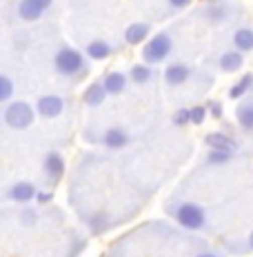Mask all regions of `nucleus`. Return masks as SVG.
<instances>
[{
	"label": "nucleus",
	"mask_w": 253,
	"mask_h": 257,
	"mask_svg": "<svg viewBox=\"0 0 253 257\" xmlns=\"http://www.w3.org/2000/svg\"><path fill=\"white\" fill-rule=\"evenodd\" d=\"M56 69L60 73H67V76H71V73H78L80 69H82V56H80L78 51H73V49L58 51V56H56Z\"/></svg>",
	"instance_id": "2"
},
{
	"label": "nucleus",
	"mask_w": 253,
	"mask_h": 257,
	"mask_svg": "<svg viewBox=\"0 0 253 257\" xmlns=\"http://www.w3.org/2000/svg\"><path fill=\"white\" fill-rule=\"evenodd\" d=\"M5 122L12 128H27L34 122V109L27 102H12L5 111Z\"/></svg>",
	"instance_id": "1"
},
{
	"label": "nucleus",
	"mask_w": 253,
	"mask_h": 257,
	"mask_svg": "<svg viewBox=\"0 0 253 257\" xmlns=\"http://www.w3.org/2000/svg\"><path fill=\"white\" fill-rule=\"evenodd\" d=\"M171 51V40H169V36H164V34H160V36H155V38L149 42L147 47H144V60H149V62H160L162 58H166V53Z\"/></svg>",
	"instance_id": "3"
},
{
	"label": "nucleus",
	"mask_w": 253,
	"mask_h": 257,
	"mask_svg": "<svg viewBox=\"0 0 253 257\" xmlns=\"http://www.w3.org/2000/svg\"><path fill=\"white\" fill-rule=\"evenodd\" d=\"M251 82H253V78L251 76H244V78H242V82H238L233 89H231V98H240V95H244L246 89L251 87Z\"/></svg>",
	"instance_id": "20"
},
{
	"label": "nucleus",
	"mask_w": 253,
	"mask_h": 257,
	"mask_svg": "<svg viewBox=\"0 0 253 257\" xmlns=\"http://www.w3.org/2000/svg\"><path fill=\"white\" fill-rule=\"evenodd\" d=\"M229 151H213L211 155H209V162H213V164H224L229 160Z\"/></svg>",
	"instance_id": "23"
},
{
	"label": "nucleus",
	"mask_w": 253,
	"mask_h": 257,
	"mask_svg": "<svg viewBox=\"0 0 253 257\" xmlns=\"http://www.w3.org/2000/svg\"><path fill=\"white\" fill-rule=\"evenodd\" d=\"M171 5L174 7H185V5H189V0H171Z\"/></svg>",
	"instance_id": "26"
},
{
	"label": "nucleus",
	"mask_w": 253,
	"mask_h": 257,
	"mask_svg": "<svg viewBox=\"0 0 253 257\" xmlns=\"http://www.w3.org/2000/svg\"><path fill=\"white\" fill-rule=\"evenodd\" d=\"M238 120L244 128H253V106H242L238 111Z\"/></svg>",
	"instance_id": "19"
},
{
	"label": "nucleus",
	"mask_w": 253,
	"mask_h": 257,
	"mask_svg": "<svg viewBox=\"0 0 253 257\" xmlns=\"http://www.w3.org/2000/svg\"><path fill=\"white\" fill-rule=\"evenodd\" d=\"M105 95H107V91H105L102 84H91V87L85 91V102L96 106V104H100L102 100H105Z\"/></svg>",
	"instance_id": "14"
},
{
	"label": "nucleus",
	"mask_w": 253,
	"mask_h": 257,
	"mask_svg": "<svg viewBox=\"0 0 253 257\" xmlns=\"http://www.w3.org/2000/svg\"><path fill=\"white\" fill-rule=\"evenodd\" d=\"M62 109H64V102L58 95H45V98L38 100V111H40V115H45V117L60 115Z\"/></svg>",
	"instance_id": "6"
},
{
	"label": "nucleus",
	"mask_w": 253,
	"mask_h": 257,
	"mask_svg": "<svg viewBox=\"0 0 253 257\" xmlns=\"http://www.w3.org/2000/svg\"><path fill=\"white\" fill-rule=\"evenodd\" d=\"M207 144L209 147H213L215 151H233L235 149V142L231 140L229 136H222V133H209L207 136Z\"/></svg>",
	"instance_id": "8"
},
{
	"label": "nucleus",
	"mask_w": 253,
	"mask_h": 257,
	"mask_svg": "<svg viewBox=\"0 0 253 257\" xmlns=\"http://www.w3.org/2000/svg\"><path fill=\"white\" fill-rule=\"evenodd\" d=\"M51 200V193H38V202L40 204H47Z\"/></svg>",
	"instance_id": "25"
},
{
	"label": "nucleus",
	"mask_w": 253,
	"mask_h": 257,
	"mask_svg": "<svg viewBox=\"0 0 253 257\" xmlns=\"http://www.w3.org/2000/svg\"><path fill=\"white\" fill-rule=\"evenodd\" d=\"M127 133L122 131V128H109L107 131V136H105V144L107 147H111V149H120V147H125L127 144Z\"/></svg>",
	"instance_id": "12"
},
{
	"label": "nucleus",
	"mask_w": 253,
	"mask_h": 257,
	"mask_svg": "<svg viewBox=\"0 0 253 257\" xmlns=\"http://www.w3.org/2000/svg\"><path fill=\"white\" fill-rule=\"evenodd\" d=\"M178 222L187 228H200L204 224V213L196 204H185L178 211Z\"/></svg>",
	"instance_id": "4"
},
{
	"label": "nucleus",
	"mask_w": 253,
	"mask_h": 257,
	"mask_svg": "<svg viewBox=\"0 0 253 257\" xmlns=\"http://www.w3.org/2000/svg\"><path fill=\"white\" fill-rule=\"evenodd\" d=\"M102 87H105L107 93H120L125 89V76L122 73H109Z\"/></svg>",
	"instance_id": "15"
},
{
	"label": "nucleus",
	"mask_w": 253,
	"mask_h": 257,
	"mask_svg": "<svg viewBox=\"0 0 253 257\" xmlns=\"http://www.w3.org/2000/svg\"><path fill=\"white\" fill-rule=\"evenodd\" d=\"M147 34H149L147 25H131L125 31V40L129 42V45H138V42H142L144 38H147Z\"/></svg>",
	"instance_id": "11"
},
{
	"label": "nucleus",
	"mask_w": 253,
	"mask_h": 257,
	"mask_svg": "<svg viewBox=\"0 0 253 257\" xmlns=\"http://www.w3.org/2000/svg\"><path fill=\"white\" fill-rule=\"evenodd\" d=\"M87 53H89V58H94V60H105V58L111 53V47L107 45L105 40H96L87 47Z\"/></svg>",
	"instance_id": "13"
},
{
	"label": "nucleus",
	"mask_w": 253,
	"mask_h": 257,
	"mask_svg": "<svg viewBox=\"0 0 253 257\" xmlns=\"http://www.w3.org/2000/svg\"><path fill=\"white\" fill-rule=\"evenodd\" d=\"M249 244H251V248H253V233H251V237H249Z\"/></svg>",
	"instance_id": "28"
},
{
	"label": "nucleus",
	"mask_w": 253,
	"mask_h": 257,
	"mask_svg": "<svg viewBox=\"0 0 253 257\" xmlns=\"http://www.w3.org/2000/svg\"><path fill=\"white\" fill-rule=\"evenodd\" d=\"M174 122H176V124H187V122H189V111H187V109H180V111H178V113L174 115Z\"/></svg>",
	"instance_id": "24"
},
{
	"label": "nucleus",
	"mask_w": 253,
	"mask_h": 257,
	"mask_svg": "<svg viewBox=\"0 0 253 257\" xmlns=\"http://www.w3.org/2000/svg\"><path fill=\"white\" fill-rule=\"evenodd\" d=\"M131 76H133V80H136V82H147L151 73H149V69H147V67H133Z\"/></svg>",
	"instance_id": "21"
},
{
	"label": "nucleus",
	"mask_w": 253,
	"mask_h": 257,
	"mask_svg": "<svg viewBox=\"0 0 253 257\" xmlns=\"http://www.w3.org/2000/svg\"><path fill=\"white\" fill-rule=\"evenodd\" d=\"M34 195H36V189L31 182H16L12 189H9V197H12L14 202H20V204L34 200Z\"/></svg>",
	"instance_id": "7"
},
{
	"label": "nucleus",
	"mask_w": 253,
	"mask_h": 257,
	"mask_svg": "<svg viewBox=\"0 0 253 257\" xmlns=\"http://www.w3.org/2000/svg\"><path fill=\"white\" fill-rule=\"evenodd\" d=\"M45 171L49 173V178L53 180H58L62 175V171H64V162H62V158L58 153H49L47 155V160H45Z\"/></svg>",
	"instance_id": "9"
},
{
	"label": "nucleus",
	"mask_w": 253,
	"mask_h": 257,
	"mask_svg": "<svg viewBox=\"0 0 253 257\" xmlns=\"http://www.w3.org/2000/svg\"><path fill=\"white\" fill-rule=\"evenodd\" d=\"M51 0H23L18 7V14L23 20H38L49 9Z\"/></svg>",
	"instance_id": "5"
},
{
	"label": "nucleus",
	"mask_w": 253,
	"mask_h": 257,
	"mask_svg": "<svg viewBox=\"0 0 253 257\" xmlns=\"http://www.w3.org/2000/svg\"><path fill=\"white\" fill-rule=\"evenodd\" d=\"M200 257H215V255H209V253H207V255H200Z\"/></svg>",
	"instance_id": "29"
},
{
	"label": "nucleus",
	"mask_w": 253,
	"mask_h": 257,
	"mask_svg": "<svg viewBox=\"0 0 253 257\" xmlns=\"http://www.w3.org/2000/svg\"><path fill=\"white\" fill-rule=\"evenodd\" d=\"M235 45H238L240 51H251L253 49V31L240 29L238 34H235Z\"/></svg>",
	"instance_id": "17"
},
{
	"label": "nucleus",
	"mask_w": 253,
	"mask_h": 257,
	"mask_svg": "<svg viewBox=\"0 0 253 257\" xmlns=\"http://www.w3.org/2000/svg\"><path fill=\"white\" fill-rule=\"evenodd\" d=\"M204 113H207V109L204 106H196V109L189 111V122H196V124H200L204 120Z\"/></svg>",
	"instance_id": "22"
},
{
	"label": "nucleus",
	"mask_w": 253,
	"mask_h": 257,
	"mask_svg": "<svg viewBox=\"0 0 253 257\" xmlns=\"http://www.w3.org/2000/svg\"><path fill=\"white\" fill-rule=\"evenodd\" d=\"M164 78H166V82L169 84H182L187 78H189V69L182 67V64H174V67L166 69Z\"/></svg>",
	"instance_id": "10"
},
{
	"label": "nucleus",
	"mask_w": 253,
	"mask_h": 257,
	"mask_svg": "<svg viewBox=\"0 0 253 257\" xmlns=\"http://www.w3.org/2000/svg\"><path fill=\"white\" fill-rule=\"evenodd\" d=\"M12 95H14V82L0 73V102H7Z\"/></svg>",
	"instance_id": "18"
},
{
	"label": "nucleus",
	"mask_w": 253,
	"mask_h": 257,
	"mask_svg": "<svg viewBox=\"0 0 253 257\" xmlns=\"http://www.w3.org/2000/svg\"><path fill=\"white\" fill-rule=\"evenodd\" d=\"M211 109H213V115L220 117V104H211Z\"/></svg>",
	"instance_id": "27"
},
{
	"label": "nucleus",
	"mask_w": 253,
	"mask_h": 257,
	"mask_svg": "<svg viewBox=\"0 0 253 257\" xmlns=\"http://www.w3.org/2000/svg\"><path fill=\"white\" fill-rule=\"evenodd\" d=\"M242 56L238 51H231V53H224L222 58H220V67L224 69V71H235V69L242 67Z\"/></svg>",
	"instance_id": "16"
}]
</instances>
